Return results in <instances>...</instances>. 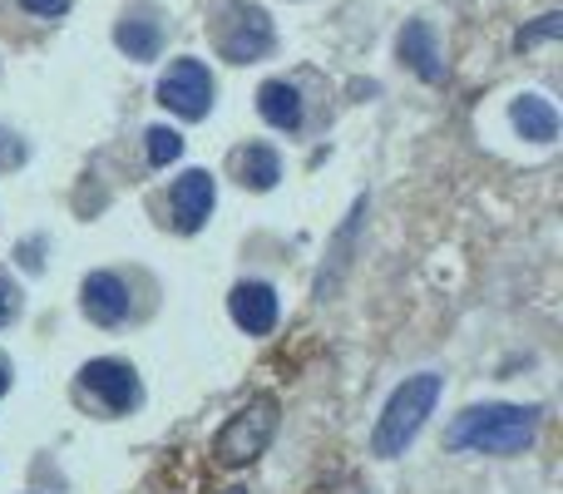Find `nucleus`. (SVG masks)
<instances>
[{"instance_id": "12", "label": "nucleus", "mask_w": 563, "mask_h": 494, "mask_svg": "<svg viewBox=\"0 0 563 494\" xmlns=\"http://www.w3.org/2000/svg\"><path fill=\"white\" fill-rule=\"evenodd\" d=\"M509 119H515V129L525 139H534V144H554L559 139V109L549 105L544 95H519Z\"/></svg>"}, {"instance_id": "4", "label": "nucleus", "mask_w": 563, "mask_h": 494, "mask_svg": "<svg viewBox=\"0 0 563 494\" xmlns=\"http://www.w3.org/2000/svg\"><path fill=\"white\" fill-rule=\"evenodd\" d=\"M218 40V55L233 59V65H253V59H263L267 50H273V20H267L263 6H228L223 20H218L213 30Z\"/></svg>"}, {"instance_id": "11", "label": "nucleus", "mask_w": 563, "mask_h": 494, "mask_svg": "<svg viewBox=\"0 0 563 494\" xmlns=\"http://www.w3.org/2000/svg\"><path fill=\"white\" fill-rule=\"evenodd\" d=\"M114 45L124 50L129 59H158L164 30H158V20L148 15V10H134V15H124V20L114 25Z\"/></svg>"}, {"instance_id": "16", "label": "nucleus", "mask_w": 563, "mask_h": 494, "mask_svg": "<svg viewBox=\"0 0 563 494\" xmlns=\"http://www.w3.org/2000/svg\"><path fill=\"white\" fill-rule=\"evenodd\" d=\"M554 35H563V15H544L534 30H519V50L539 45V40H554Z\"/></svg>"}, {"instance_id": "1", "label": "nucleus", "mask_w": 563, "mask_h": 494, "mask_svg": "<svg viewBox=\"0 0 563 494\" xmlns=\"http://www.w3.org/2000/svg\"><path fill=\"white\" fill-rule=\"evenodd\" d=\"M539 436V406H470L450 420L445 446L475 455H519Z\"/></svg>"}, {"instance_id": "15", "label": "nucleus", "mask_w": 563, "mask_h": 494, "mask_svg": "<svg viewBox=\"0 0 563 494\" xmlns=\"http://www.w3.org/2000/svg\"><path fill=\"white\" fill-rule=\"evenodd\" d=\"M144 139H148V164H154V168H168L178 154H184V134H178V129L154 124Z\"/></svg>"}, {"instance_id": "6", "label": "nucleus", "mask_w": 563, "mask_h": 494, "mask_svg": "<svg viewBox=\"0 0 563 494\" xmlns=\"http://www.w3.org/2000/svg\"><path fill=\"white\" fill-rule=\"evenodd\" d=\"M79 386H85L109 416H124V410L139 406V376L124 361H89V366L79 371Z\"/></svg>"}, {"instance_id": "13", "label": "nucleus", "mask_w": 563, "mask_h": 494, "mask_svg": "<svg viewBox=\"0 0 563 494\" xmlns=\"http://www.w3.org/2000/svg\"><path fill=\"white\" fill-rule=\"evenodd\" d=\"M257 114L267 119L273 129H301V95L297 85H287V79H267L263 89H257Z\"/></svg>"}, {"instance_id": "3", "label": "nucleus", "mask_w": 563, "mask_h": 494, "mask_svg": "<svg viewBox=\"0 0 563 494\" xmlns=\"http://www.w3.org/2000/svg\"><path fill=\"white\" fill-rule=\"evenodd\" d=\"M277 396H253L243 410H233L228 416V426L218 430L213 440V460L223 470H238V465H253L257 455H267V446H273L277 436Z\"/></svg>"}, {"instance_id": "21", "label": "nucleus", "mask_w": 563, "mask_h": 494, "mask_svg": "<svg viewBox=\"0 0 563 494\" xmlns=\"http://www.w3.org/2000/svg\"><path fill=\"white\" fill-rule=\"evenodd\" d=\"M223 494H247V490H223Z\"/></svg>"}, {"instance_id": "20", "label": "nucleus", "mask_w": 563, "mask_h": 494, "mask_svg": "<svg viewBox=\"0 0 563 494\" xmlns=\"http://www.w3.org/2000/svg\"><path fill=\"white\" fill-rule=\"evenodd\" d=\"M10 391V366H0V396Z\"/></svg>"}, {"instance_id": "5", "label": "nucleus", "mask_w": 563, "mask_h": 494, "mask_svg": "<svg viewBox=\"0 0 563 494\" xmlns=\"http://www.w3.org/2000/svg\"><path fill=\"white\" fill-rule=\"evenodd\" d=\"M158 105H168L178 119H203L213 109V75L203 59H174L168 75L158 79Z\"/></svg>"}, {"instance_id": "17", "label": "nucleus", "mask_w": 563, "mask_h": 494, "mask_svg": "<svg viewBox=\"0 0 563 494\" xmlns=\"http://www.w3.org/2000/svg\"><path fill=\"white\" fill-rule=\"evenodd\" d=\"M15 164H25V144L10 129H0V168H15Z\"/></svg>"}, {"instance_id": "14", "label": "nucleus", "mask_w": 563, "mask_h": 494, "mask_svg": "<svg viewBox=\"0 0 563 494\" xmlns=\"http://www.w3.org/2000/svg\"><path fill=\"white\" fill-rule=\"evenodd\" d=\"M238 174H243L247 188L267 194V188H273L277 178H282V158H277L267 144H253V149H243V154H238Z\"/></svg>"}, {"instance_id": "7", "label": "nucleus", "mask_w": 563, "mask_h": 494, "mask_svg": "<svg viewBox=\"0 0 563 494\" xmlns=\"http://www.w3.org/2000/svg\"><path fill=\"white\" fill-rule=\"evenodd\" d=\"M213 204H218L213 174L208 168H188L174 184V228L178 233H198L208 223V213H213Z\"/></svg>"}, {"instance_id": "18", "label": "nucleus", "mask_w": 563, "mask_h": 494, "mask_svg": "<svg viewBox=\"0 0 563 494\" xmlns=\"http://www.w3.org/2000/svg\"><path fill=\"white\" fill-rule=\"evenodd\" d=\"M15 317H20V292L10 287L5 277H0V327H10Z\"/></svg>"}, {"instance_id": "10", "label": "nucleus", "mask_w": 563, "mask_h": 494, "mask_svg": "<svg viewBox=\"0 0 563 494\" xmlns=\"http://www.w3.org/2000/svg\"><path fill=\"white\" fill-rule=\"evenodd\" d=\"M400 59H406L426 85L445 79V65H440V50H435V30H430L426 20H410V25L400 30Z\"/></svg>"}, {"instance_id": "8", "label": "nucleus", "mask_w": 563, "mask_h": 494, "mask_svg": "<svg viewBox=\"0 0 563 494\" xmlns=\"http://www.w3.org/2000/svg\"><path fill=\"white\" fill-rule=\"evenodd\" d=\"M79 307L95 327H119L129 317V287L114 272H89L85 287H79Z\"/></svg>"}, {"instance_id": "9", "label": "nucleus", "mask_w": 563, "mask_h": 494, "mask_svg": "<svg viewBox=\"0 0 563 494\" xmlns=\"http://www.w3.org/2000/svg\"><path fill=\"white\" fill-rule=\"evenodd\" d=\"M228 311L247 337H267L277 327V292L267 282H238L233 297H228Z\"/></svg>"}, {"instance_id": "2", "label": "nucleus", "mask_w": 563, "mask_h": 494, "mask_svg": "<svg viewBox=\"0 0 563 494\" xmlns=\"http://www.w3.org/2000/svg\"><path fill=\"white\" fill-rule=\"evenodd\" d=\"M440 391H445V381H440L435 371L406 376V386H396V396H390V400H386V410H380L376 436H371V450H376L380 460L406 455V446L420 436V426H426V420L435 416Z\"/></svg>"}, {"instance_id": "19", "label": "nucleus", "mask_w": 563, "mask_h": 494, "mask_svg": "<svg viewBox=\"0 0 563 494\" xmlns=\"http://www.w3.org/2000/svg\"><path fill=\"white\" fill-rule=\"evenodd\" d=\"M20 6H25L30 15H65L69 0H20Z\"/></svg>"}]
</instances>
